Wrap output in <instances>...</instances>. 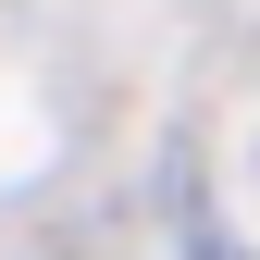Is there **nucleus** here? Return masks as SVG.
I'll list each match as a JSON object with an SVG mask.
<instances>
[]
</instances>
